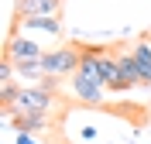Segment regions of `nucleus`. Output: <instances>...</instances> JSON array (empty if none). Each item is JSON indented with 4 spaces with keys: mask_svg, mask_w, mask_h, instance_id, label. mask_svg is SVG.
<instances>
[{
    "mask_svg": "<svg viewBox=\"0 0 151 144\" xmlns=\"http://www.w3.org/2000/svg\"><path fill=\"white\" fill-rule=\"evenodd\" d=\"M79 52H83L79 72H83V76H89V79H96L100 86H106V89H110L113 82H117V76H120L117 52H110V48H103V45H83Z\"/></svg>",
    "mask_w": 151,
    "mask_h": 144,
    "instance_id": "1",
    "label": "nucleus"
},
{
    "mask_svg": "<svg viewBox=\"0 0 151 144\" xmlns=\"http://www.w3.org/2000/svg\"><path fill=\"white\" fill-rule=\"evenodd\" d=\"M55 106H58L55 89H45L41 82H35V86H21L17 89L14 103L4 106V117H10V113H41V117H52Z\"/></svg>",
    "mask_w": 151,
    "mask_h": 144,
    "instance_id": "2",
    "label": "nucleus"
},
{
    "mask_svg": "<svg viewBox=\"0 0 151 144\" xmlns=\"http://www.w3.org/2000/svg\"><path fill=\"white\" fill-rule=\"evenodd\" d=\"M79 62H83V52L72 45H55V48H48L45 58H41V72L52 79H69L79 72Z\"/></svg>",
    "mask_w": 151,
    "mask_h": 144,
    "instance_id": "3",
    "label": "nucleus"
},
{
    "mask_svg": "<svg viewBox=\"0 0 151 144\" xmlns=\"http://www.w3.org/2000/svg\"><path fill=\"white\" fill-rule=\"evenodd\" d=\"M45 52H48V48L41 45V41L28 38V34H14V31H10L7 45H4V55H7L14 65H17V62H41Z\"/></svg>",
    "mask_w": 151,
    "mask_h": 144,
    "instance_id": "4",
    "label": "nucleus"
},
{
    "mask_svg": "<svg viewBox=\"0 0 151 144\" xmlns=\"http://www.w3.org/2000/svg\"><path fill=\"white\" fill-rule=\"evenodd\" d=\"M117 65H120V76H117V82L110 86V93H127V89L141 86V65H137L131 45L117 48Z\"/></svg>",
    "mask_w": 151,
    "mask_h": 144,
    "instance_id": "5",
    "label": "nucleus"
},
{
    "mask_svg": "<svg viewBox=\"0 0 151 144\" xmlns=\"http://www.w3.org/2000/svg\"><path fill=\"white\" fill-rule=\"evenodd\" d=\"M14 34H28V38H35V34L62 38V21H58V17H17V21H14Z\"/></svg>",
    "mask_w": 151,
    "mask_h": 144,
    "instance_id": "6",
    "label": "nucleus"
},
{
    "mask_svg": "<svg viewBox=\"0 0 151 144\" xmlns=\"http://www.w3.org/2000/svg\"><path fill=\"white\" fill-rule=\"evenodd\" d=\"M69 93H72L79 103H86V106H100V103H103L106 86H100L96 79L83 76V72H76V76H69Z\"/></svg>",
    "mask_w": 151,
    "mask_h": 144,
    "instance_id": "7",
    "label": "nucleus"
},
{
    "mask_svg": "<svg viewBox=\"0 0 151 144\" xmlns=\"http://www.w3.org/2000/svg\"><path fill=\"white\" fill-rule=\"evenodd\" d=\"M62 0H17L14 14L17 17H58Z\"/></svg>",
    "mask_w": 151,
    "mask_h": 144,
    "instance_id": "8",
    "label": "nucleus"
},
{
    "mask_svg": "<svg viewBox=\"0 0 151 144\" xmlns=\"http://www.w3.org/2000/svg\"><path fill=\"white\" fill-rule=\"evenodd\" d=\"M10 124H14V130L17 134H41V130H48V117H41V113H10L7 117Z\"/></svg>",
    "mask_w": 151,
    "mask_h": 144,
    "instance_id": "9",
    "label": "nucleus"
},
{
    "mask_svg": "<svg viewBox=\"0 0 151 144\" xmlns=\"http://www.w3.org/2000/svg\"><path fill=\"white\" fill-rule=\"evenodd\" d=\"M134 58H137V65H141V86H151V34L137 38L131 45Z\"/></svg>",
    "mask_w": 151,
    "mask_h": 144,
    "instance_id": "10",
    "label": "nucleus"
},
{
    "mask_svg": "<svg viewBox=\"0 0 151 144\" xmlns=\"http://www.w3.org/2000/svg\"><path fill=\"white\" fill-rule=\"evenodd\" d=\"M17 89H21V82H14V79H0V110L14 103V96H17Z\"/></svg>",
    "mask_w": 151,
    "mask_h": 144,
    "instance_id": "11",
    "label": "nucleus"
},
{
    "mask_svg": "<svg viewBox=\"0 0 151 144\" xmlns=\"http://www.w3.org/2000/svg\"><path fill=\"white\" fill-rule=\"evenodd\" d=\"M14 144H38V141H35V134H17Z\"/></svg>",
    "mask_w": 151,
    "mask_h": 144,
    "instance_id": "12",
    "label": "nucleus"
}]
</instances>
